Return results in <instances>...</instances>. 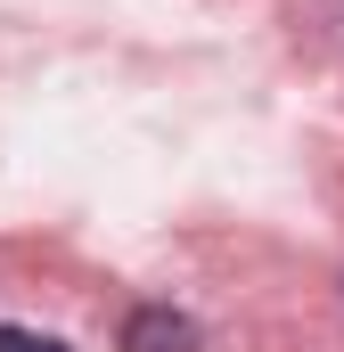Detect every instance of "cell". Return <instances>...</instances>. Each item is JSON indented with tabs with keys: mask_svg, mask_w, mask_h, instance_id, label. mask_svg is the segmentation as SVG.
I'll return each mask as SVG.
<instances>
[{
	"mask_svg": "<svg viewBox=\"0 0 344 352\" xmlns=\"http://www.w3.org/2000/svg\"><path fill=\"white\" fill-rule=\"evenodd\" d=\"M123 352H197V320H189V311H164V303H148V311L123 320Z\"/></svg>",
	"mask_w": 344,
	"mask_h": 352,
	"instance_id": "1",
	"label": "cell"
},
{
	"mask_svg": "<svg viewBox=\"0 0 344 352\" xmlns=\"http://www.w3.org/2000/svg\"><path fill=\"white\" fill-rule=\"evenodd\" d=\"M0 352H66V344L41 336V328H0Z\"/></svg>",
	"mask_w": 344,
	"mask_h": 352,
	"instance_id": "2",
	"label": "cell"
}]
</instances>
